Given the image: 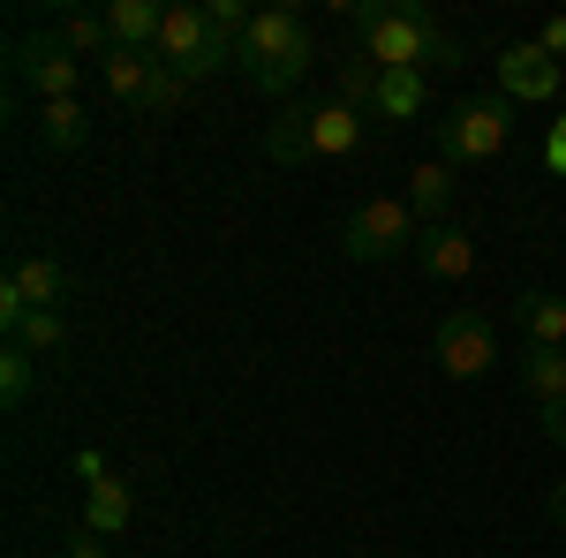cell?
<instances>
[{"label":"cell","mask_w":566,"mask_h":558,"mask_svg":"<svg viewBox=\"0 0 566 558\" xmlns=\"http://www.w3.org/2000/svg\"><path fill=\"white\" fill-rule=\"evenodd\" d=\"M363 61L378 69H461V45L423 0H355L348 8Z\"/></svg>","instance_id":"1"},{"label":"cell","mask_w":566,"mask_h":558,"mask_svg":"<svg viewBox=\"0 0 566 558\" xmlns=\"http://www.w3.org/2000/svg\"><path fill=\"white\" fill-rule=\"evenodd\" d=\"M234 69L264 91V98H287L310 76V23L295 8H258L250 31L234 39Z\"/></svg>","instance_id":"2"},{"label":"cell","mask_w":566,"mask_h":558,"mask_svg":"<svg viewBox=\"0 0 566 558\" xmlns=\"http://www.w3.org/2000/svg\"><path fill=\"white\" fill-rule=\"evenodd\" d=\"M151 61L197 84V76H219V69L234 61V39H227L212 15H205V0H175V8H167V23H159V45H151Z\"/></svg>","instance_id":"3"},{"label":"cell","mask_w":566,"mask_h":558,"mask_svg":"<svg viewBox=\"0 0 566 558\" xmlns=\"http://www.w3.org/2000/svg\"><path fill=\"white\" fill-rule=\"evenodd\" d=\"M506 136H514V98H506V91H476V98H461V106L446 114L438 159H446V167H483V159L506 151Z\"/></svg>","instance_id":"4"},{"label":"cell","mask_w":566,"mask_h":558,"mask_svg":"<svg viewBox=\"0 0 566 558\" xmlns=\"http://www.w3.org/2000/svg\"><path fill=\"white\" fill-rule=\"evenodd\" d=\"M416 234H423V219L408 212V197H363L348 212V227H340V250L355 264H386L400 250H416Z\"/></svg>","instance_id":"5"},{"label":"cell","mask_w":566,"mask_h":558,"mask_svg":"<svg viewBox=\"0 0 566 558\" xmlns=\"http://www.w3.org/2000/svg\"><path fill=\"white\" fill-rule=\"evenodd\" d=\"M15 84L31 91L39 106H53V98H84V61L53 39V31H31V39H15Z\"/></svg>","instance_id":"6"},{"label":"cell","mask_w":566,"mask_h":558,"mask_svg":"<svg viewBox=\"0 0 566 558\" xmlns=\"http://www.w3.org/2000/svg\"><path fill=\"white\" fill-rule=\"evenodd\" d=\"M438 370L446 378H461V386H476L483 370L499 362V333H491V317L476 309H453V317H438Z\"/></svg>","instance_id":"7"},{"label":"cell","mask_w":566,"mask_h":558,"mask_svg":"<svg viewBox=\"0 0 566 558\" xmlns=\"http://www.w3.org/2000/svg\"><path fill=\"white\" fill-rule=\"evenodd\" d=\"M559 84H566V69H559V61H552L536 39L499 53V91H506V98H528V106H536V98H552Z\"/></svg>","instance_id":"8"},{"label":"cell","mask_w":566,"mask_h":558,"mask_svg":"<svg viewBox=\"0 0 566 558\" xmlns=\"http://www.w3.org/2000/svg\"><path fill=\"white\" fill-rule=\"evenodd\" d=\"M522 392L536 400L544 423L566 415V347H522Z\"/></svg>","instance_id":"9"},{"label":"cell","mask_w":566,"mask_h":558,"mask_svg":"<svg viewBox=\"0 0 566 558\" xmlns=\"http://www.w3.org/2000/svg\"><path fill=\"white\" fill-rule=\"evenodd\" d=\"M416 264H423L431 280H469V272H476L469 227H453V219H446V227H423V234H416Z\"/></svg>","instance_id":"10"},{"label":"cell","mask_w":566,"mask_h":558,"mask_svg":"<svg viewBox=\"0 0 566 558\" xmlns=\"http://www.w3.org/2000/svg\"><path fill=\"white\" fill-rule=\"evenodd\" d=\"M98 15H106V39L129 45V53H151V45H159V23H167L159 0H106Z\"/></svg>","instance_id":"11"},{"label":"cell","mask_w":566,"mask_h":558,"mask_svg":"<svg viewBox=\"0 0 566 558\" xmlns=\"http://www.w3.org/2000/svg\"><path fill=\"white\" fill-rule=\"evenodd\" d=\"M129 520H136V491H129V483H122V475H91V498H84V528H91V536H106V544H114V536H122Z\"/></svg>","instance_id":"12"},{"label":"cell","mask_w":566,"mask_h":558,"mask_svg":"<svg viewBox=\"0 0 566 558\" xmlns=\"http://www.w3.org/2000/svg\"><path fill=\"white\" fill-rule=\"evenodd\" d=\"M8 287L31 302V309H61V295H69V272L45 257V250H23V257L8 264Z\"/></svg>","instance_id":"13"},{"label":"cell","mask_w":566,"mask_h":558,"mask_svg":"<svg viewBox=\"0 0 566 558\" xmlns=\"http://www.w3.org/2000/svg\"><path fill=\"white\" fill-rule=\"evenodd\" d=\"M98 69H106V98H122V106H136V114H144V98H151V76H159V61H151V53H129V45H114V53H106Z\"/></svg>","instance_id":"14"},{"label":"cell","mask_w":566,"mask_h":558,"mask_svg":"<svg viewBox=\"0 0 566 558\" xmlns=\"http://www.w3.org/2000/svg\"><path fill=\"white\" fill-rule=\"evenodd\" d=\"M355 144H363V114H355V106L333 98V106L310 114V151H317V159H348Z\"/></svg>","instance_id":"15"},{"label":"cell","mask_w":566,"mask_h":558,"mask_svg":"<svg viewBox=\"0 0 566 558\" xmlns=\"http://www.w3.org/2000/svg\"><path fill=\"white\" fill-rule=\"evenodd\" d=\"M408 212L423 219V227H446V212H453V167L446 159L408 173Z\"/></svg>","instance_id":"16"},{"label":"cell","mask_w":566,"mask_h":558,"mask_svg":"<svg viewBox=\"0 0 566 558\" xmlns=\"http://www.w3.org/2000/svg\"><path fill=\"white\" fill-rule=\"evenodd\" d=\"M423 98H431V91H423V69H386V76H378V98H370V114H378V122H416Z\"/></svg>","instance_id":"17"},{"label":"cell","mask_w":566,"mask_h":558,"mask_svg":"<svg viewBox=\"0 0 566 558\" xmlns=\"http://www.w3.org/2000/svg\"><path fill=\"white\" fill-rule=\"evenodd\" d=\"M91 136V106L84 98H53V106H39V144L45 151H84Z\"/></svg>","instance_id":"18"},{"label":"cell","mask_w":566,"mask_h":558,"mask_svg":"<svg viewBox=\"0 0 566 558\" xmlns=\"http://www.w3.org/2000/svg\"><path fill=\"white\" fill-rule=\"evenodd\" d=\"M45 31L69 45L76 61H106V53H114V39H106V15H84V8H61V15H53Z\"/></svg>","instance_id":"19"},{"label":"cell","mask_w":566,"mask_h":558,"mask_svg":"<svg viewBox=\"0 0 566 558\" xmlns=\"http://www.w3.org/2000/svg\"><path fill=\"white\" fill-rule=\"evenodd\" d=\"M522 340L528 347H566V295H522Z\"/></svg>","instance_id":"20"},{"label":"cell","mask_w":566,"mask_h":558,"mask_svg":"<svg viewBox=\"0 0 566 558\" xmlns=\"http://www.w3.org/2000/svg\"><path fill=\"white\" fill-rule=\"evenodd\" d=\"M8 340H15V347H31L39 362H53V355L69 347V317H61V309H23V325H15Z\"/></svg>","instance_id":"21"},{"label":"cell","mask_w":566,"mask_h":558,"mask_svg":"<svg viewBox=\"0 0 566 558\" xmlns=\"http://www.w3.org/2000/svg\"><path fill=\"white\" fill-rule=\"evenodd\" d=\"M31 386H39V355L31 347H0V408H23L31 400Z\"/></svg>","instance_id":"22"},{"label":"cell","mask_w":566,"mask_h":558,"mask_svg":"<svg viewBox=\"0 0 566 558\" xmlns=\"http://www.w3.org/2000/svg\"><path fill=\"white\" fill-rule=\"evenodd\" d=\"M264 159H280V167H303V159H317V151H310V114L272 122V129H264Z\"/></svg>","instance_id":"23"},{"label":"cell","mask_w":566,"mask_h":558,"mask_svg":"<svg viewBox=\"0 0 566 558\" xmlns=\"http://www.w3.org/2000/svg\"><path fill=\"white\" fill-rule=\"evenodd\" d=\"M378 76H386V69H378V61H363V53H355V61H340V106L370 114V98H378Z\"/></svg>","instance_id":"24"},{"label":"cell","mask_w":566,"mask_h":558,"mask_svg":"<svg viewBox=\"0 0 566 558\" xmlns=\"http://www.w3.org/2000/svg\"><path fill=\"white\" fill-rule=\"evenodd\" d=\"M181 98H189V76H175V69H159V76H151V98H144V114H175Z\"/></svg>","instance_id":"25"},{"label":"cell","mask_w":566,"mask_h":558,"mask_svg":"<svg viewBox=\"0 0 566 558\" xmlns=\"http://www.w3.org/2000/svg\"><path fill=\"white\" fill-rule=\"evenodd\" d=\"M536 45H544V53H552V61L566 69V15H544V31H536Z\"/></svg>","instance_id":"26"},{"label":"cell","mask_w":566,"mask_h":558,"mask_svg":"<svg viewBox=\"0 0 566 558\" xmlns=\"http://www.w3.org/2000/svg\"><path fill=\"white\" fill-rule=\"evenodd\" d=\"M544 167H552V173H566V114L552 122V136H544Z\"/></svg>","instance_id":"27"},{"label":"cell","mask_w":566,"mask_h":558,"mask_svg":"<svg viewBox=\"0 0 566 558\" xmlns=\"http://www.w3.org/2000/svg\"><path fill=\"white\" fill-rule=\"evenodd\" d=\"M69 558H98V536L91 528H69Z\"/></svg>","instance_id":"28"},{"label":"cell","mask_w":566,"mask_h":558,"mask_svg":"<svg viewBox=\"0 0 566 558\" xmlns=\"http://www.w3.org/2000/svg\"><path fill=\"white\" fill-rule=\"evenodd\" d=\"M552 520L566 528V483H552Z\"/></svg>","instance_id":"29"},{"label":"cell","mask_w":566,"mask_h":558,"mask_svg":"<svg viewBox=\"0 0 566 558\" xmlns=\"http://www.w3.org/2000/svg\"><path fill=\"white\" fill-rule=\"evenodd\" d=\"M544 438H552V445L566 453V415H559V423H544Z\"/></svg>","instance_id":"30"}]
</instances>
